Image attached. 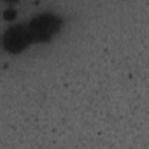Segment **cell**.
Listing matches in <instances>:
<instances>
[{
    "mask_svg": "<svg viewBox=\"0 0 149 149\" xmlns=\"http://www.w3.org/2000/svg\"><path fill=\"white\" fill-rule=\"evenodd\" d=\"M4 2H7V4H14V2H18V0H4Z\"/></svg>",
    "mask_w": 149,
    "mask_h": 149,
    "instance_id": "cell-4",
    "label": "cell"
},
{
    "mask_svg": "<svg viewBox=\"0 0 149 149\" xmlns=\"http://www.w3.org/2000/svg\"><path fill=\"white\" fill-rule=\"evenodd\" d=\"M0 46L2 49L9 54H19L23 51H26L32 46V39L28 33L26 25H13L9 26L2 37H0Z\"/></svg>",
    "mask_w": 149,
    "mask_h": 149,
    "instance_id": "cell-2",
    "label": "cell"
},
{
    "mask_svg": "<svg viewBox=\"0 0 149 149\" xmlns=\"http://www.w3.org/2000/svg\"><path fill=\"white\" fill-rule=\"evenodd\" d=\"M2 18H4V21H9V23H11V21H14V19L18 18V13H16V9H11V7H9V9H6V11L2 13Z\"/></svg>",
    "mask_w": 149,
    "mask_h": 149,
    "instance_id": "cell-3",
    "label": "cell"
},
{
    "mask_svg": "<svg viewBox=\"0 0 149 149\" xmlns=\"http://www.w3.org/2000/svg\"><path fill=\"white\" fill-rule=\"evenodd\" d=\"M61 26H63V19L53 13L37 14L26 23L32 44H46V42L53 40L60 33Z\"/></svg>",
    "mask_w": 149,
    "mask_h": 149,
    "instance_id": "cell-1",
    "label": "cell"
}]
</instances>
